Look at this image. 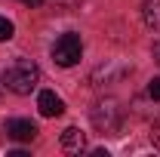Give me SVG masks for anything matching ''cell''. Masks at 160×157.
Returning <instances> with one entry per match:
<instances>
[{
  "mask_svg": "<svg viewBox=\"0 0 160 157\" xmlns=\"http://www.w3.org/2000/svg\"><path fill=\"white\" fill-rule=\"evenodd\" d=\"M89 120L99 133H117L120 129V120H123V108H120L117 99H99L89 111Z\"/></svg>",
  "mask_w": 160,
  "mask_h": 157,
  "instance_id": "7a4b0ae2",
  "label": "cell"
},
{
  "mask_svg": "<svg viewBox=\"0 0 160 157\" xmlns=\"http://www.w3.org/2000/svg\"><path fill=\"white\" fill-rule=\"evenodd\" d=\"M62 148H65V151H83V148H86V136L80 133L77 126H68V129L62 133Z\"/></svg>",
  "mask_w": 160,
  "mask_h": 157,
  "instance_id": "8992f818",
  "label": "cell"
},
{
  "mask_svg": "<svg viewBox=\"0 0 160 157\" xmlns=\"http://www.w3.org/2000/svg\"><path fill=\"white\" fill-rule=\"evenodd\" d=\"M151 53H154V62H160V40L154 43V49H151Z\"/></svg>",
  "mask_w": 160,
  "mask_h": 157,
  "instance_id": "8fae6325",
  "label": "cell"
},
{
  "mask_svg": "<svg viewBox=\"0 0 160 157\" xmlns=\"http://www.w3.org/2000/svg\"><path fill=\"white\" fill-rule=\"evenodd\" d=\"M80 56H83V43H80V34H74V31L62 34V37L56 40V46H52V62L62 65V68L77 65Z\"/></svg>",
  "mask_w": 160,
  "mask_h": 157,
  "instance_id": "3957f363",
  "label": "cell"
},
{
  "mask_svg": "<svg viewBox=\"0 0 160 157\" xmlns=\"http://www.w3.org/2000/svg\"><path fill=\"white\" fill-rule=\"evenodd\" d=\"M148 96L154 99V102H160V77H154L151 83H148Z\"/></svg>",
  "mask_w": 160,
  "mask_h": 157,
  "instance_id": "9c48e42d",
  "label": "cell"
},
{
  "mask_svg": "<svg viewBox=\"0 0 160 157\" xmlns=\"http://www.w3.org/2000/svg\"><path fill=\"white\" fill-rule=\"evenodd\" d=\"M37 108H40L43 117H59L62 111H65V102H62L52 89H43V93L37 96Z\"/></svg>",
  "mask_w": 160,
  "mask_h": 157,
  "instance_id": "5b68a950",
  "label": "cell"
},
{
  "mask_svg": "<svg viewBox=\"0 0 160 157\" xmlns=\"http://www.w3.org/2000/svg\"><path fill=\"white\" fill-rule=\"evenodd\" d=\"M6 136L16 139V142H31V139L37 136V126H34L31 120H22V117L6 120Z\"/></svg>",
  "mask_w": 160,
  "mask_h": 157,
  "instance_id": "277c9868",
  "label": "cell"
},
{
  "mask_svg": "<svg viewBox=\"0 0 160 157\" xmlns=\"http://www.w3.org/2000/svg\"><path fill=\"white\" fill-rule=\"evenodd\" d=\"M40 80V68L31 59H12L3 68V83L6 89H12L16 96H28Z\"/></svg>",
  "mask_w": 160,
  "mask_h": 157,
  "instance_id": "6da1fadb",
  "label": "cell"
},
{
  "mask_svg": "<svg viewBox=\"0 0 160 157\" xmlns=\"http://www.w3.org/2000/svg\"><path fill=\"white\" fill-rule=\"evenodd\" d=\"M151 142H154V148L160 151V117L154 120V133H151Z\"/></svg>",
  "mask_w": 160,
  "mask_h": 157,
  "instance_id": "30bf717a",
  "label": "cell"
},
{
  "mask_svg": "<svg viewBox=\"0 0 160 157\" xmlns=\"http://www.w3.org/2000/svg\"><path fill=\"white\" fill-rule=\"evenodd\" d=\"M142 19L151 31H160V0H145L142 6Z\"/></svg>",
  "mask_w": 160,
  "mask_h": 157,
  "instance_id": "52a82bcc",
  "label": "cell"
},
{
  "mask_svg": "<svg viewBox=\"0 0 160 157\" xmlns=\"http://www.w3.org/2000/svg\"><path fill=\"white\" fill-rule=\"evenodd\" d=\"M22 3H28V6H40V0H22Z\"/></svg>",
  "mask_w": 160,
  "mask_h": 157,
  "instance_id": "7c38bea8",
  "label": "cell"
},
{
  "mask_svg": "<svg viewBox=\"0 0 160 157\" xmlns=\"http://www.w3.org/2000/svg\"><path fill=\"white\" fill-rule=\"evenodd\" d=\"M16 34V28H12V22L6 19V16H0V43H6V40H12Z\"/></svg>",
  "mask_w": 160,
  "mask_h": 157,
  "instance_id": "ba28073f",
  "label": "cell"
}]
</instances>
